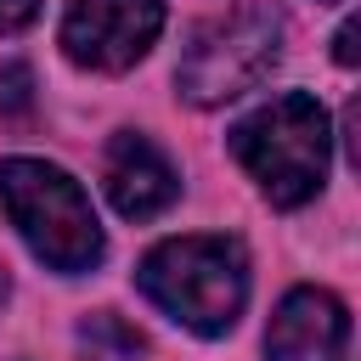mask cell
Segmentation results:
<instances>
[{
	"instance_id": "3957f363",
	"label": "cell",
	"mask_w": 361,
	"mask_h": 361,
	"mask_svg": "<svg viewBox=\"0 0 361 361\" xmlns=\"http://www.w3.org/2000/svg\"><path fill=\"white\" fill-rule=\"evenodd\" d=\"M0 209L11 214L17 237L62 276L102 265V254H107V237H102V220H96L85 186L45 158L0 164Z\"/></svg>"
},
{
	"instance_id": "277c9868",
	"label": "cell",
	"mask_w": 361,
	"mask_h": 361,
	"mask_svg": "<svg viewBox=\"0 0 361 361\" xmlns=\"http://www.w3.org/2000/svg\"><path fill=\"white\" fill-rule=\"evenodd\" d=\"M282 56V17L271 6H237L214 23H203L175 68V85L197 107H220L243 90H254Z\"/></svg>"
},
{
	"instance_id": "52a82bcc",
	"label": "cell",
	"mask_w": 361,
	"mask_h": 361,
	"mask_svg": "<svg viewBox=\"0 0 361 361\" xmlns=\"http://www.w3.org/2000/svg\"><path fill=\"white\" fill-rule=\"evenodd\" d=\"M102 186H107V197H113V209H118L124 220H152V214H164V209L175 203L180 175H175V164L158 152L152 135L118 130V135L107 141V152H102Z\"/></svg>"
},
{
	"instance_id": "8fae6325",
	"label": "cell",
	"mask_w": 361,
	"mask_h": 361,
	"mask_svg": "<svg viewBox=\"0 0 361 361\" xmlns=\"http://www.w3.org/2000/svg\"><path fill=\"white\" fill-rule=\"evenodd\" d=\"M333 56H338L344 68H355V23H344V28L333 34Z\"/></svg>"
},
{
	"instance_id": "5b68a950",
	"label": "cell",
	"mask_w": 361,
	"mask_h": 361,
	"mask_svg": "<svg viewBox=\"0 0 361 361\" xmlns=\"http://www.w3.org/2000/svg\"><path fill=\"white\" fill-rule=\"evenodd\" d=\"M164 34V0H68L62 51L90 73L135 68Z\"/></svg>"
},
{
	"instance_id": "6da1fadb",
	"label": "cell",
	"mask_w": 361,
	"mask_h": 361,
	"mask_svg": "<svg viewBox=\"0 0 361 361\" xmlns=\"http://www.w3.org/2000/svg\"><path fill=\"white\" fill-rule=\"evenodd\" d=\"M231 152L276 209H299L322 192L333 164V124L316 96L282 90L231 124Z\"/></svg>"
},
{
	"instance_id": "ba28073f",
	"label": "cell",
	"mask_w": 361,
	"mask_h": 361,
	"mask_svg": "<svg viewBox=\"0 0 361 361\" xmlns=\"http://www.w3.org/2000/svg\"><path fill=\"white\" fill-rule=\"evenodd\" d=\"M141 350H147L141 333L113 310H96L79 322V355L85 361H141Z\"/></svg>"
},
{
	"instance_id": "30bf717a",
	"label": "cell",
	"mask_w": 361,
	"mask_h": 361,
	"mask_svg": "<svg viewBox=\"0 0 361 361\" xmlns=\"http://www.w3.org/2000/svg\"><path fill=\"white\" fill-rule=\"evenodd\" d=\"M39 17V0H0V34H17Z\"/></svg>"
},
{
	"instance_id": "8992f818",
	"label": "cell",
	"mask_w": 361,
	"mask_h": 361,
	"mask_svg": "<svg viewBox=\"0 0 361 361\" xmlns=\"http://www.w3.org/2000/svg\"><path fill=\"white\" fill-rule=\"evenodd\" d=\"M350 355V310L327 288H293L271 327H265V361H344Z\"/></svg>"
},
{
	"instance_id": "9c48e42d",
	"label": "cell",
	"mask_w": 361,
	"mask_h": 361,
	"mask_svg": "<svg viewBox=\"0 0 361 361\" xmlns=\"http://www.w3.org/2000/svg\"><path fill=\"white\" fill-rule=\"evenodd\" d=\"M0 107H6V113H23V107H28V68H23V62L0 68Z\"/></svg>"
},
{
	"instance_id": "7a4b0ae2",
	"label": "cell",
	"mask_w": 361,
	"mask_h": 361,
	"mask_svg": "<svg viewBox=\"0 0 361 361\" xmlns=\"http://www.w3.org/2000/svg\"><path fill=\"white\" fill-rule=\"evenodd\" d=\"M135 282L169 322L220 338L248 305V254L231 237H169L141 259Z\"/></svg>"
}]
</instances>
